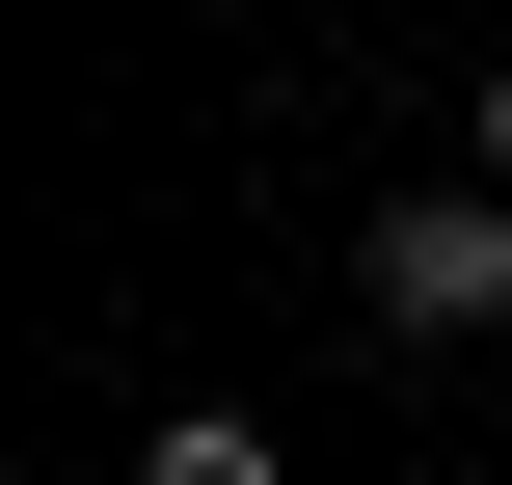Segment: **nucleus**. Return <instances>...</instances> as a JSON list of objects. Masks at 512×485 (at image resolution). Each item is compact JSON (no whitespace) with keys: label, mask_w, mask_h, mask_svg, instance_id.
Returning a JSON list of instances; mask_svg holds the SVG:
<instances>
[{"label":"nucleus","mask_w":512,"mask_h":485,"mask_svg":"<svg viewBox=\"0 0 512 485\" xmlns=\"http://www.w3.org/2000/svg\"><path fill=\"white\" fill-rule=\"evenodd\" d=\"M378 324H512V189H432V216H378Z\"/></svg>","instance_id":"f257e3e1"},{"label":"nucleus","mask_w":512,"mask_h":485,"mask_svg":"<svg viewBox=\"0 0 512 485\" xmlns=\"http://www.w3.org/2000/svg\"><path fill=\"white\" fill-rule=\"evenodd\" d=\"M135 485H270V432H243V405H162V432H135Z\"/></svg>","instance_id":"f03ea898"},{"label":"nucleus","mask_w":512,"mask_h":485,"mask_svg":"<svg viewBox=\"0 0 512 485\" xmlns=\"http://www.w3.org/2000/svg\"><path fill=\"white\" fill-rule=\"evenodd\" d=\"M486 189H512V54H486Z\"/></svg>","instance_id":"7ed1b4c3"}]
</instances>
